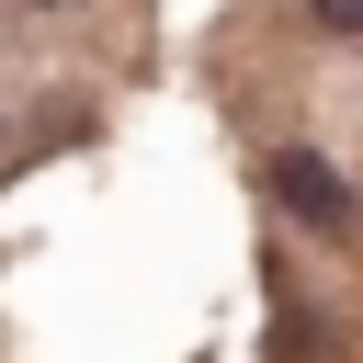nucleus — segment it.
I'll use <instances>...</instances> for the list:
<instances>
[{"mask_svg":"<svg viewBox=\"0 0 363 363\" xmlns=\"http://www.w3.org/2000/svg\"><path fill=\"white\" fill-rule=\"evenodd\" d=\"M272 193H284V216H306V227H329V238L352 227V182H340L318 147H284V159H272Z\"/></svg>","mask_w":363,"mask_h":363,"instance_id":"1","label":"nucleus"},{"mask_svg":"<svg viewBox=\"0 0 363 363\" xmlns=\"http://www.w3.org/2000/svg\"><path fill=\"white\" fill-rule=\"evenodd\" d=\"M318 23L329 34H363V0H318Z\"/></svg>","mask_w":363,"mask_h":363,"instance_id":"2","label":"nucleus"},{"mask_svg":"<svg viewBox=\"0 0 363 363\" xmlns=\"http://www.w3.org/2000/svg\"><path fill=\"white\" fill-rule=\"evenodd\" d=\"M0 147H11V125H0Z\"/></svg>","mask_w":363,"mask_h":363,"instance_id":"3","label":"nucleus"},{"mask_svg":"<svg viewBox=\"0 0 363 363\" xmlns=\"http://www.w3.org/2000/svg\"><path fill=\"white\" fill-rule=\"evenodd\" d=\"M23 11H45V0H23Z\"/></svg>","mask_w":363,"mask_h":363,"instance_id":"4","label":"nucleus"}]
</instances>
